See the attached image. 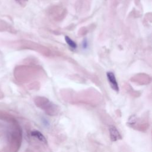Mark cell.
<instances>
[{
	"label": "cell",
	"instance_id": "obj_5",
	"mask_svg": "<svg viewBox=\"0 0 152 152\" xmlns=\"http://www.w3.org/2000/svg\"><path fill=\"white\" fill-rule=\"evenodd\" d=\"M137 121V118L136 115H132L128 119V125L130 126H132L136 124Z\"/></svg>",
	"mask_w": 152,
	"mask_h": 152
},
{
	"label": "cell",
	"instance_id": "obj_4",
	"mask_svg": "<svg viewBox=\"0 0 152 152\" xmlns=\"http://www.w3.org/2000/svg\"><path fill=\"white\" fill-rule=\"evenodd\" d=\"M65 39L66 42L67 43V44L69 45V47H71V48H72L74 49L77 48V44L72 39H71L68 36H66L65 37Z\"/></svg>",
	"mask_w": 152,
	"mask_h": 152
},
{
	"label": "cell",
	"instance_id": "obj_3",
	"mask_svg": "<svg viewBox=\"0 0 152 152\" xmlns=\"http://www.w3.org/2000/svg\"><path fill=\"white\" fill-rule=\"evenodd\" d=\"M31 135L33 137H36L37 139H38L39 140H40V141L43 142H45L46 143V139L45 138V137L40 132V131H32L31 133Z\"/></svg>",
	"mask_w": 152,
	"mask_h": 152
},
{
	"label": "cell",
	"instance_id": "obj_2",
	"mask_svg": "<svg viewBox=\"0 0 152 152\" xmlns=\"http://www.w3.org/2000/svg\"><path fill=\"white\" fill-rule=\"evenodd\" d=\"M107 77L112 88L118 92L119 91V87L114 74L112 72H107Z\"/></svg>",
	"mask_w": 152,
	"mask_h": 152
},
{
	"label": "cell",
	"instance_id": "obj_7",
	"mask_svg": "<svg viewBox=\"0 0 152 152\" xmlns=\"http://www.w3.org/2000/svg\"><path fill=\"white\" fill-rule=\"evenodd\" d=\"M16 1H17L18 2H20V3H22V2H24L26 1H27V0H15Z\"/></svg>",
	"mask_w": 152,
	"mask_h": 152
},
{
	"label": "cell",
	"instance_id": "obj_6",
	"mask_svg": "<svg viewBox=\"0 0 152 152\" xmlns=\"http://www.w3.org/2000/svg\"><path fill=\"white\" fill-rule=\"evenodd\" d=\"M87 46H88V43H87V41L86 40H84L83 42V48L84 49H86L87 48Z\"/></svg>",
	"mask_w": 152,
	"mask_h": 152
},
{
	"label": "cell",
	"instance_id": "obj_1",
	"mask_svg": "<svg viewBox=\"0 0 152 152\" xmlns=\"http://www.w3.org/2000/svg\"><path fill=\"white\" fill-rule=\"evenodd\" d=\"M109 131L110 139L112 141H116L122 138V137L119 132L115 126L113 125L109 126Z\"/></svg>",
	"mask_w": 152,
	"mask_h": 152
}]
</instances>
